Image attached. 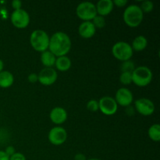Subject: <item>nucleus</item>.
<instances>
[{"mask_svg":"<svg viewBox=\"0 0 160 160\" xmlns=\"http://www.w3.org/2000/svg\"><path fill=\"white\" fill-rule=\"evenodd\" d=\"M71 46L70 38L62 31H57L49 38L48 50L56 57L67 56L71 49Z\"/></svg>","mask_w":160,"mask_h":160,"instance_id":"obj_1","label":"nucleus"},{"mask_svg":"<svg viewBox=\"0 0 160 160\" xmlns=\"http://www.w3.org/2000/svg\"><path fill=\"white\" fill-rule=\"evenodd\" d=\"M125 23L130 28H137L142 23L144 13L138 5H130L125 9L123 15Z\"/></svg>","mask_w":160,"mask_h":160,"instance_id":"obj_2","label":"nucleus"},{"mask_svg":"<svg viewBox=\"0 0 160 160\" xmlns=\"http://www.w3.org/2000/svg\"><path fill=\"white\" fill-rule=\"evenodd\" d=\"M49 36L43 30H35L30 36V43L35 51L43 52L48 49Z\"/></svg>","mask_w":160,"mask_h":160,"instance_id":"obj_3","label":"nucleus"},{"mask_svg":"<svg viewBox=\"0 0 160 160\" xmlns=\"http://www.w3.org/2000/svg\"><path fill=\"white\" fill-rule=\"evenodd\" d=\"M152 77V72L148 67H138L132 72V83L138 87H145L151 83Z\"/></svg>","mask_w":160,"mask_h":160,"instance_id":"obj_4","label":"nucleus"},{"mask_svg":"<svg viewBox=\"0 0 160 160\" xmlns=\"http://www.w3.org/2000/svg\"><path fill=\"white\" fill-rule=\"evenodd\" d=\"M112 53L116 59L125 62L131 59L134 51L129 43L126 42H118L112 46Z\"/></svg>","mask_w":160,"mask_h":160,"instance_id":"obj_5","label":"nucleus"},{"mask_svg":"<svg viewBox=\"0 0 160 160\" xmlns=\"http://www.w3.org/2000/svg\"><path fill=\"white\" fill-rule=\"evenodd\" d=\"M76 14L84 21H92L97 16L95 5L91 2H83L77 7Z\"/></svg>","mask_w":160,"mask_h":160,"instance_id":"obj_6","label":"nucleus"},{"mask_svg":"<svg viewBox=\"0 0 160 160\" xmlns=\"http://www.w3.org/2000/svg\"><path fill=\"white\" fill-rule=\"evenodd\" d=\"M11 22L15 28L19 29L26 28L30 23V16L23 9L14 10L10 17Z\"/></svg>","mask_w":160,"mask_h":160,"instance_id":"obj_7","label":"nucleus"},{"mask_svg":"<svg viewBox=\"0 0 160 160\" xmlns=\"http://www.w3.org/2000/svg\"><path fill=\"white\" fill-rule=\"evenodd\" d=\"M98 109L104 115L112 116L118 109V105L115 98L110 96H104L98 100Z\"/></svg>","mask_w":160,"mask_h":160,"instance_id":"obj_8","label":"nucleus"},{"mask_svg":"<svg viewBox=\"0 0 160 160\" xmlns=\"http://www.w3.org/2000/svg\"><path fill=\"white\" fill-rule=\"evenodd\" d=\"M48 138L52 145H61L67 141V132L62 127H54L48 132Z\"/></svg>","mask_w":160,"mask_h":160,"instance_id":"obj_9","label":"nucleus"},{"mask_svg":"<svg viewBox=\"0 0 160 160\" xmlns=\"http://www.w3.org/2000/svg\"><path fill=\"white\" fill-rule=\"evenodd\" d=\"M135 109L142 116H151L155 112V105L152 100L147 98H141L135 101Z\"/></svg>","mask_w":160,"mask_h":160,"instance_id":"obj_10","label":"nucleus"},{"mask_svg":"<svg viewBox=\"0 0 160 160\" xmlns=\"http://www.w3.org/2000/svg\"><path fill=\"white\" fill-rule=\"evenodd\" d=\"M38 76V82L45 86L52 85L56 82L58 78L57 72L52 67L51 68L45 67L39 72Z\"/></svg>","mask_w":160,"mask_h":160,"instance_id":"obj_11","label":"nucleus"},{"mask_svg":"<svg viewBox=\"0 0 160 160\" xmlns=\"http://www.w3.org/2000/svg\"><path fill=\"white\" fill-rule=\"evenodd\" d=\"M115 100L117 102V105H120L121 106L128 107L131 106L134 100V96L131 91L126 88H119L116 92Z\"/></svg>","mask_w":160,"mask_h":160,"instance_id":"obj_12","label":"nucleus"},{"mask_svg":"<svg viewBox=\"0 0 160 160\" xmlns=\"http://www.w3.org/2000/svg\"><path fill=\"white\" fill-rule=\"evenodd\" d=\"M49 117L51 121L55 124H62L67 120V112L64 108L57 106L52 109Z\"/></svg>","mask_w":160,"mask_h":160,"instance_id":"obj_13","label":"nucleus"},{"mask_svg":"<svg viewBox=\"0 0 160 160\" xmlns=\"http://www.w3.org/2000/svg\"><path fill=\"white\" fill-rule=\"evenodd\" d=\"M95 32L96 28H95L92 21H84L78 28V33L83 38H91L95 35Z\"/></svg>","mask_w":160,"mask_h":160,"instance_id":"obj_14","label":"nucleus"},{"mask_svg":"<svg viewBox=\"0 0 160 160\" xmlns=\"http://www.w3.org/2000/svg\"><path fill=\"white\" fill-rule=\"evenodd\" d=\"M95 7H96L97 15L104 17L110 14L113 9L114 5L112 0H100L95 5Z\"/></svg>","mask_w":160,"mask_h":160,"instance_id":"obj_15","label":"nucleus"},{"mask_svg":"<svg viewBox=\"0 0 160 160\" xmlns=\"http://www.w3.org/2000/svg\"><path fill=\"white\" fill-rule=\"evenodd\" d=\"M14 82V77L12 73L6 70L0 72V87L8 88L11 87Z\"/></svg>","mask_w":160,"mask_h":160,"instance_id":"obj_16","label":"nucleus"},{"mask_svg":"<svg viewBox=\"0 0 160 160\" xmlns=\"http://www.w3.org/2000/svg\"><path fill=\"white\" fill-rule=\"evenodd\" d=\"M55 67L61 72L67 71L71 67V60L70 58L66 56L57 57L55 62Z\"/></svg>","mask_w":160,"mask_h":160,"instance_id":"obj_17","label":"nucleus"},{"mask_svg":"<svg viewBox=\"0 0 160 160\" xmlns=\"http://www.w3.org/2000/svg\"><path fill=\"white\" fill-rule=\"evenodd\" d=\"M147 45H148V40L143 35H139L134 39L131 48L133 51L142 52L146 48Z\"/></svg>","mask_w":160,"mask_h":160,"instance_id":"obj_18","label":"nucleus"},{"mask_svg":"<svg viewBox=\"0 0 160 160\" xmlns=\"http://www.w3.org/2000/svg\"><path fill=\"white\" fill-rule=\"evenodd\" d=\"M56 59V57L49 50L43 52L41 54V62L45 67H48V68H51L53 66H55Z\"/></svg>","mask_w":160,"mask_h":160,"instance_id":"obj_19","label":"nucleus"},{"mask_svg":"<svg viewBox=\"0 0 160 160\" xmlns=\"http://www.w3.org/2000/svg\"><path fill=\"white\" fill-rule=\"evenodd\" d=\"M150 139L153 142H159L160 141V125L159 123H155L152 125L148 131Z\"/></svg>","mask_w":160,"mask_h":160,"instance_id":"obj_20","label":"nucleus"},{"mask_svg":"<svg viewBox=\"0 0 160 160\" xmlns=\"http://www.w3.org/2000/svg\"><path fill=\"white\" fill-rule=\"evenodd\" d=\"M140 6L141 9L143 12V13H149L154 9V3L152 1H149V0H145V1H143L141 4Z\"/></svg>","mask_w":160,"mask_h":160,"instance_id":"obj_21","label":"nucleus"},{"mask_svg":"<svg viewBox=\"0 0 160 160\" xmlns=\"http://www.w3.org/2000/svg\"><path fill=\"white\" fill-rule=\"evenodd\" d=\"M120 81L124 85H128L132 83V73L122 72L120 76Z\"/></svg>","mask_w":160,"mask_h":160,"instance_id":"obj_22","label":"nucleus"},{"mask_svg":"<svg viewBox=\"0 0 160 160\" xmlns=\"http://www.w3.org/2000/svg\"><path fill=\"white\" fill-rule=\"evenodd\" d=\"M135 69V66L133 61L131 59L128 61L123 62L121 65V72H129V73H132L134 70Z\"/></svg>","mask_w":160,"mask_h":160,"instance_id":"obj_23","label":"nucleus"},{"mask_svg":"<svg viewBox=\"0 0 160 160\" xmlns=\"http://www.w3.org/2000/svg\"><path fill=\"white\" fill-rule=\"evenodd\" d=\"M92 22L96 29L97 28L101 29V28H103L106 26V20H105L104 17H101V16L97 15L96 17L92 20Z\"/></svg>","mask_w":160,"mask_h":160,"instance_id":"obj_24","label":"nucleus"},{"mask_svg":"<svg viewBox=\"0 0 160 160\" xmlns=\"http://www.w3.org/2000/svg\"><path fill=\"white\" fill-rule=\"evenodd\" d=\"M87 109L91 112H97L98 110V101L95 99H92L88 102Z\"/></svg>","mask_w":160,"mask_h":160,"instance_id":"obj_25","label":"nucleus"},{"mask_svg":"<svg viewBox=\"0 0 160 160\" xmlns=\"http://www.w3.org/2000/svg\"><path fill=\"white\" fill-rule=\"evenodd\" d=\"M9 160H26L24 155L20 152H16L9 157Z\"/></svg>","mask_w":160,"mask_h":160,"instance_id":"obj_26","label":"nucleus"},{"mask_svg":"<svg viewBox=\"0 0 160 160\" xmlns=\"http://www.w3.org/2000/svg\"><path fill=\"white\" fill-rule=\"evenodd\" d=\"M28 79V81H29V82L36 83L38 81V76L37 73H31L29 74Z\"/></svg>","mask_w":160,"mask_h":160,"instance_id":"obj_27","label":"nucleus"},{"mask_svg":"<svg viewBox=\"0 0 160 160\" xmlns=\"http://www.w3.org/2000/svg\"><path fill=\"white\" fill-rule=\"evenodd\" d=\"M112 2H113V5L117 6V7L121 8L126 6L128 2L127 0H114V1H112Z\"/></svg>","mask_w":160,"mask_h":160,"instance_id":"obj_28","label":"nucleus"},{"mask_svg":"<svg viewBox=\"0 0 160 160\" xmlns=\"http://www.w3.org/2000/svg\"><path fill=\"white\" fill-rule=\"evenodd\" d=\"M12 7L13 8L14 10H18V9H22V2L20 0H13L12 2Z\"/></svg>","mask_w":160,"mask_h":160,"instance_id":"obj_29","label":"nucleus"},{"mask_svg":"<svg viewBox=\"0 0 160 160\" xmlns=\"http://www.w3.org/2000/svg\"><path fill=\"white\" fill-rule=\"evenodd\" d=\"M5 152H6V154L9 157H10V156H12V155L15 154L16 153V150H15V148L12 146H8L7 148H6V150H5Z\"/></svg>","mask_w":160,"mask_h":160,"instance_id":"obj_30","label":"nucleus"},{"mask_svg":"<svg viewBox=\"0 0 160 160\" xmlns=\"http://www.w3.org/2000/svg\"><path fill=\"white\" fill-rule=\"evenodd\" d=\"M74 160H87V159H86L85 155L82 154V153H78L75 155Z\"/></svg>","mask_w":160,"mask_h":160,"instance_id":"obj_31","label":"nucleus"},{"mask_svg":"<svg viewBox=\"0 0 160 160\" xmlns=\"http://www.w3.org/2000/svg\"><path fill=\"white\" fill-rule=\"evenodd\" d=\"M0 160H9V157L4 151H0Z\"/></svg>","mask_w":160,"mask_h":160,"instance_id":"obj_32","label":"nucleus"},{"mask_svg":"<svg viewBox=\"0 0 160 160\" xmlns=\"http://www.w3.org/2000/svg\"><path fill=\"white\" fill-rule=\"evenodd\" d=\"M3 68H4V62H3V61L0 59V72L2 71Z\"/></svg>","mask_w":160,"mask_h":160,"instance_id":"obj_33","label":"nucleus"},{"mask_svg":"<svg viewBox=\"0 0 160 160\" xmlns=\"http://www.w3.org/2000/svg\"><path fill=\"white\" fill-rule=\"evenodd\" d=\"M87 160H100L98 159H87Z\"/></svg>","mask_w":160,"mask_h":160,"instance_id":"obj_34","label":"nucleus"}]
</instances>
